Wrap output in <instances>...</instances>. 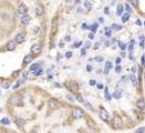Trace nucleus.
<instances>
[{
  "label": "nucleus",
  "instance_id": "obj_23",
  "mask_svg": "<svg viewBox=\"0 0 145 133\" xmlns=\"http://www.w3.org/2000/svg\"><path fill=\"white\" fill-rule=\"evenodd\" d=\"M89 29H90L91 31H92V33H94V32H95V31L97 30V23H94L93 26H91L90 28H89Z\"/></svg>",
  "mask_w": 145,
  "mask_h": 133
},
{
  "label": "nucleus",
  "instance_id": "obj_47",
  "mask_svg": "<svg viewBox=\"0 0 145 133\" xmlns=\"http://www.w3.org/2000/svg\"><path fill=\"white\" fill-rule=\"evenodd\" d=\"M89 38H90V39H93V38H94V34H93L92 32H91L90 34H89Z\"/></svg>",
  "mask_w": 145,
  "mask_h": 133
},
{
  "label": "nucleus",
  "instance_id": "obj_8",
  "mask_svg": "<svg viewBox=\"0 0 145 133\" xmlns=\"http://www.w3.org/2000/svg\"><path fill=\"white\" fill-rule=\"evenodd\" d=\"M17 47V43L16 41H9V42L7 43V49L9 50V51H13Z\"/></svg>",
  "mask_w": 145,
  "mask_h": 133
},
{
  "label": "nucleus",
  "instance_id": "obj_43",
  "mask_svg": "<svg viewBox=\"0 0 145 133\" xmlns=\"http://www.w3.org/2000/svg\"><path fill=\"white\" fill-rule=\"evenodd\" d=\"M115 62H116V64L117 65H120V63H121V58H116Z\"/></svg>",
  "mask_w": 145,
  "mask_h": 133
},
{
  "label": "nucleus",
  "instance_id": "obj_37",
  "mask_svg": "<svg viewBox=\"0 0 145 133\" xmlns=\"http://www.w3.org/2000/svg\"><path fill=\"white\" fill-rule=\"evenodd\" d=\"M89 28H90V27L87 26V23H83V25H82V29H83V30H85V29H89Z\"/></svg>",
  "mask_w": 145,
  "mask_h": 133
},
{
  "label": "nucleus",
  "instance_id": "obj_51",
  "mask_svg": "<svg viewBox=\"0 0 145 133\" xmlns=\"http://www.w3.org/2000/svg\"><path fill=\"white\" fill-rule=\"evenodd\" d=\"M81 53H82V54H85V49H82V50H81Z\"/></svg>",
  "mask_w": 145,
  "mask_h": 133
},
{
  "label": "nucleus",
  "instance_id": "obj_36",
  "mask_svg": "<svg viewBox=\"0 0 145 133\" xmlns=\"http://www.w3.org/2000/svg\"><path fill=\"white\" fill-rule=\"evenodd\" d=\"M105 36L109 38V37H111V30H109V29H106V31H105Z\"/></svg>",
  "mask_w": 145,
  "mask_h": 133
},
{
  "label": "nucleus",
  "instance_id": "obj_13",
  "mask_svg": "<svg viewBox=\"0 0 145 133\" xmlns=\"http://www.w3.org/2000/svg\"><path fill=\"white\" fill-rule=\"evenodd\" d=\"M33 60V55L32 54H28L24 57V59H23V63L24 64H27V63H30V62H32Z\"/></svg>",
  "mask_w": 145,
  "mask_h": 133
},
{
  "label": "nucleus",
  "instance_id": "obj_16",
  "mask_svg": "<svg viewBox=\"0 0 145 133\" xmlns=\"http://www.w3.org/2000/svg\"><path fill=\"white\" fill-rule=\"evenodd\" d=\"M113 97L115 98V99H120V98L122 97V91H121V90H116L115 92H114V94H113Z\"/></svg>",
  "mask_w": 145,
  "mask_h": 133
},
{
  "label": "nucleus",
  "instance_id": "obj_50",
  "mask_svg": "<svg viewBox=\"0 0 145 133\" xmlns=\"http://www.w3.org/2000/svg\"><path fill=\"white\" fill-rule=\"evenodd\" d=\"M19 84H20V82H18V83H16V84H14V89H17V88H18V87H19Z\"/></svg>",
  "mask_w": 145,
  "mask_h": 133
},
{
  "label": "nucleus",
  "instance_id": "obj_27",
  "mask_svg": "<svg viewBox=\"0 0 145 133\" xmlns=\"http://www.w3.org/2000/svg\"><path fill=\"white\" fill-rule=\"evenodd\" d=\"M145 132V128H139L134 131V133H144Z\"/></svg>",
  "mask_w": 145,
  "mask_h": 133
},
{
  "label": "nucleus",
  "instance_id": "obj_1",
  "mask_svg": "<svg viewBox=\"0 0 145 133\" xmlns=\"http://www.w3.org/2000/svg\"><path fill=\"white\" fill-rule=\"evenodd\" d=\"M21 101H22V98H21V95H20V94H13L12 97L10 98L9 102L11 104H13V105H17V104L21 103Z\"/></svg>",
  "mask_w": 145,
  "mask_h": 133
},
{
  "label": "nucleus",
  "instance_id": "obj_2",
  "mask_svg": "<svg viewBox=\"0 0 145 133\" xmlns=\"http://www.w3.org/2000/svg\"><path fill=\"white\" fill-rule=\"evenodd\" d=\"M113 125H114V128H116V129H120V128H122L123 121H122V119H121L119 115L114 117V119H113Z\"/></svg>",
  "mask_w": 145,
  "mask_h": 133
},
{
  "label": "nucleus",
  "instance_id": "obj_3",
  "mask_svg": "<svg viewBox=\"0 0 145 133\" xmlns=\"http://www.w3.org/2000/svg\"><path fill=\"white\" fill-rule=\"evenodd\" d=\"M72 115L75 119H80V118L83 117V111L81 110L80 108H74L73 111H72Z\"/></svg>",
  "mask_w": 145,
  "mask_h": 133
},
{
  "label": "nucleus",
  "instance_id": "obj_4",
  "mask_svg": "<svg viewBox=\"0 0 145 133\" xmlns=\"http://www.w3.org/2000/svg\"><path fill=\"white\" fill-rule=\"evenodd\" d=\"M31 53H33V54H40L41 53V45L39 43H34L31 47Z\"/></svg>",
  "mask_w": 145,
  "mask_h": 133
},
{
  "label": "nucleus",
  "instance_id": "obj_14",
  "mask_svg": "<svg viewBox=\"0 0 145 133\" xmlns=\"http://www.w3.org/2000/svg\"><path fill=\"white\" fill-rule=\"evenodd\" d=\"M39 69H40V64H39V63H34V64H32L30 67V71H32L33 73H36Z\"/></svg>",
  "mask_w": 145,
  "mask_h": 133
},
{
  "label": "nucleus",
  "instance_id": "obj_42",
  "mask_svg": "<svg viewBox=\"0 0 145 133\" xmlns=\"http://www.w3.org/2000/svg\"><path fill=\"white\" fill-rule=\"evenodd\" d=\"M3 87H5V88H9L10 83H9V82H5V83H3Z\"/></svg>",
  "mask_w": 145,
  "mask_h": 133
},
{
  "label": "nucleus",
  "instance_id": "obj_44",
  "mask_svg": "<svg viewBox=\"0 0 145 133\" xmlns=\"http://www.w3.org/2000/svg\"><path fill=\"white\" fill-rule=\"evenodd\" d=\"M90 84H91V85H95V84H97L95 80H90Z\"/></svg>",
  "mask_w": 145,
  "mask_h": 133
},
{
  "label": "nucleus",
  "instance_id": "obj_9",
  "mask_svg": "<svg viewBox=\"0 0 145 133\" xmlns=\"http://www.w3.org/2000/svg\"><path fill=\"white\" fill-rule=\"evenodd\" d=\"M136 107L139 108L140 110H144L145 109V100H143V99L137 100V102H136Z\"/></svg>",
  "mask_w": 145,
  "mask_h": 133
},
{
  "label": "nucleus",
  "instance_id": "obj_26",
  "mask_svg": "<svg viewBox=\"0 0 145 133\" xmlns=\"http://www.w3.org/2000/svg\"><path fill=\"white\" fill-rule=\"evenodd\" d=\"M104 93H105V98H106V100H111V99H112V97H111V94L109 93V90H107L106 88H105V90H104Z\"/></svg>",
  "mask_w": 145,
  "mask_h": 133
},
{
  "label": "nucleus",
  "instance_id": "obj_35",
  "mask_svg": "<svg viewBox=\"0 0 145 133\" xmlns=\"http://www.w3.org/2000/svg\"><path fill=\"white\" fill-rule=\"evenodd\" d=\"M77 100L79 101V102H81V103H83V102H84V100L82 99V97H80V95H77Z\"/></svg>",
  "mask_w": 145,
  "mask_h": 133
},
{
  "label": "nucleus",
  "instance_id": "obj_39",
  "mask_svg": "<svg viewBox=\"0 0 145 133\" xmlns=\"http://www.w3.org/2000/svg\"><path fill=\"white\" fill-rule=\"evenodd\" d=\"M87 70L89 72H91L92 70H93V68H92V67H91L90 64H87Z\"/></svg>",
  "mask_w": 145,
  "mask_h": 133
},
{
  "label": "nucleus",
  "instance_id": "obj_11",
  "mask_svg": "<svg viewBox=\"0 0 145 133\" xmlns=\"http://www.w3.org/2000/svg\"><path fill=\"white\" fill-rule=\"evenodd\" d=\"M30 20H31V17L30 16H22V18H21V23L22 25H28V23L30 22Z\"/></svg>",
  "mask_w": 145,
  "mask_h": 133
},
{
  "label": "nucleus",
  "instance_id": "obj_48",
  "mask_svg": "<svg viewBox=\"0 0 145 133\" xmlns=\"http://www.w3.org/2000/svg\"><path fill=\"white\" fill-rule=\"evenodd\" d=\"M142 64H143V65H145V58H144V55L142 57Z\"/></svg>",
  "mask_w": 145,
  "mask_h": 133
},
{
  "label": "nucleus",
  "instance_id": "obj_33",
  "mask_svg": "<svg viewBox=\"0 0 145 133\" xmlns=\"http://www.w3.org/2000/svg\"><path fill=\"white\" fill-rule=\"evenodd\" d=\"M133 44H134V40H132V41H131V43H130V45H129V50H130V51H132Z\"/></svg>",
  "mask_w": 145,
  "mask_h": 133
},
{
  "label": "nucleus",
  "instance_id": "obj_32",
  "mask_svg": "<svg viewBox=\"0 0 145 133\" xmlns=\"http://www.w3.org/2000/svg\"><path fill=\"white\" fill-rule=\"evenodd\" d=\"M81 44H82V41L75 42V43H74V48H79V47H81Z\"/></svg>",
  "mask_w": 145,
  "mask_h": 133
},
{
  "label": "nucleus",
  "instance_id": "obj_19",
  "mask_svg": "<svg viewBox=\"0 0 145 133\" xmlns=\"http://www.w3.org/2000/svg\"><path fill=\"white\" fill-rule=\"evenodd\" d=\"M129 19H130V13H125V15L122 16V22H126V21H129Z\"/></svg>",
  "mask_w": 145,
  "mask_h": 133
},
{
  "label": "nucleus",
  "instance_id": "obj_49",
  "mask_svg": "<svg viewBox=\"0 0 145 133\" xmlns=\"http://www.w3.org/2000/svg\"><path fill=\"white\" fill-rule=\"evenodd\" d=\"M97 88H99V89H103V84H100V83H99V84H97Z\"/></svg>",
  "mask_w": 145,
  "mask_h": 133
},
{
  "label": "nucleus",
  "instance_id": "obj_31",
  "mask_svg": "<svg viewBox=\"0 0 145 133\" xmlns=\"http://www.w3.org/2000/svg\"><path fill=\"white\" fill-rule=\"evenodd\" d=\"M120 48L122 49V50H124V49L126 48V43H124V42H120Z\"/></svg>",
  "mask_w": 145,
  "mask_h": 133
},
{
  "label": "nucleus",
  "instance_id": "obj_29",
  "mask_svg": "<svg viewBox=\"0 0 145 133\" xmlns=\"http://www.w3.org/2000/svg\"><path fill=\"white\" fill-rule=\"evenodd\" d=\"M83 104H85V107H87V109H90V110H93V108H92V105H91V104L89 103V102H87V101H84Z\"/></svg>",
  "mask_w": 145,
  "mask_h": 133
},
{
  "label": "nucleus",
  "instance_id": "obj_28",
  "mask_svg": "<svg viewBox=\"0 0 145 133\" xmlns=\"http://www.w3.org/2000/svg\"><path fill=\"white\" fill-rule=\"evenodd\" d=\"M125 10H126V11H127V12H129V13H131V12H132V8L130 7V5H129V3H127V2L125 3Z\"/></svg>",
  "mask_w": 145,
  "mask_h": 133
},
{
  "label": "nucleus",
  "instance_id": "obj_40",
  "mask_svg": "<svg viewBox=\"0 0 145 133\" xmlns=\"http://www.w3.org/2000/svg\"><path fill=\"white\" fill-rule=\"evenodd\" d=\"M115 71L117 72V73H120V72H121V67H120V65H116V68H115Z\"/></svg>",
  "mask_w": 145,
  "mask_h": 133
},
{
  "label": "nucleus",
  "instance_id": "obj_12",
  "mask_svg": "<svg viewBox=\"0 0 145 133\" xmlns=\"http://www.w3.org/2000/svg\"><path fill=\"white\" fill-rule=\"evenodd\" d=\"M49 105H50V108H52V109H55V108L59 107V103H58V101H55L54 99H51V100L49 101Z\"/></svg>",
  "mask_w": 145,
  "mask_h": 133
},
{
  "label": "nucleus",
  "instance_id": "obj_24",
  "mask_svg": "<svg viewBox=\"0 0 145 133\" xmlns=\"http://www.w3.org/2000/svg\"><path fill=\"white\" fill-rule=\"evenodd\" d=\"M131 80H132L133 87H136V84H137V81H136V78H135V75H134V74L131 75Z\"/></svg>",
  "mask_w": 145,
  "mask_h": 133
},
{
  "label": "nucleus",
  "instance_id": "obj_7",
  "mask_svg": "<svg viewBox=\"0 0 145 133\" xmlns=\"http://www.w3.org/2000/svg\"><path fill=\"white\" fill-rule=\"evenodd\" d=\"M24 40H26V36H24L23 33H19V34H17V36L14 37L16 43H22Z\"/></svg>",
  "mask_w": 145,
  "mask_h": 133
},
{
  "label": "nucleus",
  "instance_id": "obj_53",
  "mask_svg": "<svg viewBox=\"0 0 145 133\" xmlns=\"http://www.w3.org/2000/svg\"><path fill=\"white\" fill-rule=\"evenodd\" d=\"M144 26H145V21H144Z\"/></svg>",
  "mask_w": 145,
  "mask_h": 133
},
{
  "label": "nucleus",
  "instance_id": "obj_30",
  "mask_svg": "<svg viewBox=\"0 0 145 133\" xmlns=\"http://www.w3.org/2000/svg\"><path fill=\"white\" fill-rule=\"evenodd\" d=\"M140 40H141V47H142V48H144V37L140 36Z\"/></svg>",
  "mask_w": 145,
  "mask_h": 133
},
{
  "label": "nucleus",
  "instance_id": "obj_10",
  "mask_svg": "<svg viewBox=\"0 0 145 133\" xmlns=\"http://www.w3.org/2000/svg\"><path fill=\"white\" fill-rule=\"evenodd\" d=\"M14 122H16V124L19 128H22L23 125L26 124V120H23V119H21V118H17L16 120H14Z\"/></svg>",
  "mask_w": 145,
  "mask_h": 133
},
{
  "label": "nucleus",
  "instance_id": "obj_46",
  "mask_svg": "<svg viewBox=\"0 0 145 133\" xmlns=\"http://www.w3.org/2000/svg\"><path fill=\"white\" fill-rule=\"evenodd\" d=\"M104 13H105V15H109V8H105V9H104Z\"/></svg>",
  "mask_w": 145,
  "mask_h": 133
},
{
  "label": "nucleus",
  "instance_id": "obj_45",
  "mask_svg": "<svg viewBox=\"0 0 145 133\" xmlns=\"http://www.w3.org/2000/svg\"><path fill=\"white\" fill-rule=\"evenodd\" d=\"M67 98H68V100H69V101H71V102H73V101H74V100H73V98H72L71 95H67Z\"/></svg>",
  "mask_w": 145,
  "mask_h": 133
},
{
  "label": "nucleus",
  "instance_id": "obj_17",
  "mask_svg": "<svg viewBox=\"0 0 145 133\" xmlns=\"http://www.w3.org/2000/svg\"><path fill=\"white\" fill-rule=\"evenodd\" d=\"M123 6L122 5H119V6H117V9H116V15H117V16H121V15H122V12H123Z\"/></svg>",
  "mask_w": 145,
  "mask_h": 133
},
{
  "label": "nucleus",
  "instance_id": "obj_18",
  "mask_svg": "<svg viewBox=\"0 0 145 133\" xmlns=\"http://www.w3.org/2000/svg\"><path fill=\"white\" fill-rule=\"evenodd\" d=\"M0 123L3 124V125H8V124L10 123V120L8 119V118H3V119H1V121H0Z\"/></svg>",
  "mask_w": 145,
  "mask_h": 133
},
{
  "label": "nucleus",
  "instance_id": "obj_41",
  "mask_svg": "<svg viewBox=\"0 0 145 133\" xmlns=\"http://www.w3.org/2000/svg\"><path fill=\"white\" fill-rule=\"evenodd\" d=\"M95 60H97V61H99V62H101V61H103V58H102V57H97V58H95Z\"/></svg>",
  "mask_w": 145,
  "mask_h": 133
},
{
  "label": "nucleus",
  "instance_id": "obj_52",
  "mask_svg": "<svg viewBox=\"0 0 145 133\" xmlns=\"http://www.w3.org/2000/svg\"><path fill=\"white\" fill-rule=\"evenodd\" d=\"M99 21H100V22H103V21H104L103 18H100V19H99Z\"/></svg>",
  "mask_w": 145,
  "mask_h": 133
},
{
  "label": "nucleus",
  "instance_id": "obj_21",
  "mask_svg": "<svg viewBox=\"0 0 145 133\" xmlns=\"http://www.w3.org/2000/svg\"><path fill=\"white\" fill-rule=\"evenodd\" d=\"M67 85H68L69 88H71L72 91H75V90H77V84H74V83H72V82H70V83H67Z\"/></svg>",
  "mask_w": 145,
  "mask_h": 133
},
{
  "label": "nucleus",
  "instance_id": "obj_22",
  "mask_svg": "<svg viewBox=\"0 0 145 133\" xmlns=\"http://www.w3.org/2000/svg\"><path fill=\"white\" fill-rule=\"evenodd\" d=\"M84 7H85L87 10H91V8H92V2H90V1H85V2H84Z\"/></svg>",
  "mask_w": 145,
  "mask_h": 133
},
{
  "label": "nucleus",
  "instance_id": "obj_25",
  "mask_svg": "<svg viewBox=\"0 0 145 133\" xmlns=\"http://www.w3.org/2000/svg\"><path fill=\"white\" fill-rule=\"evenodd\" d=\"M36 13L38 15V16L42 15V13H43V9H42L41 7H37V8H36Z\"/></svg>",
  "mask_w": 145,
  "mask_h": 133
},
{
  "label": "nucleus",
  "instance_id": "obj_6",
  "mask_svg": "<svg viewBox=\"0 0 145 133\" xmlns=\"http://www.w3.org/2000/svg\"><path fill=\"white\" fill-rule=\"evenodd\" d=\"M27 11H28L27 7L24 6V5H22V3L17 7V12L19 13V15H22V16H24V15L27 13Z\"/></svg>",
  "mask_w": 145,
  "mask_h": 133
},
{
  "label": "nucleus",
  "instance_id": "obj_5",
  "mask_svg": "<svg viewBox=\"0 0 145 133\" xmlns=\"http://www.w3.org/2000/svg\"><path fill=\"white\" fill-rule=\"evenodd\" d=\"M100 118L103 121H109V118H110L109 112H107L105 109H101L100 110Z\"/></svg>",
  "mask_w": 145,
  "mask_h": 133
},
{
  "label": "nucleus",
  "instance_id": "obj_15",
  "mask_svg": "<svg viewBox=\"0 0 145 133\" xmlns=\"http://www.w3.org/2000/svg\"><path fill=\"white\" fill-rule=\"evenodd\" d=\"M111 68H112V63H111L110 61H106V62H105V71H104V73H105V74H107V73H109V70Z\"/></svg>",
  "mask_w": 145,
  "mask_h": 133
},
{
  "label": "nucleus",
  "instance_id": "obj_38",
  "mask_svg": "<svg viewBox=\"0 0 145 133\" xmlns=\"http://www.w3.org/2000/svg\"><path fill=\"white\" fill-rule=\"evenodd\" d=\"M65 57H67V58H68V59H70V58H71V57H72V52H70V51H69V52H67V54H65Z\"/></svg>",
  "mask_w": 145,
  "mask_h": 133
},
{
  "label": "nucleus",
  "instance_id": "obj_34",
  "mask_svg": "<svg viewBox=\"0 0 145 133\" xmlns=\"http://www.w3.org/2000/svg\"><path fill=\"white\" fill-rule=\"evenodd\" d=\"M42 72H43V70H42V69L40 68V69H39V70H38V71H37L36 73H34V75H40V74H41V73H42Z\"/></svg>",
  "mask_w": 145,
  "mask_h": 133
},
{
  "label": "nucleus",
  "instance_id": "obj_20",
  "mask_svg": "<svg viewBox=\"0 0 145 133\" xmlns=\"http://www.w3.org/2000/svg\"><path fill=\"white\" fill-rule=\"evenodd\" d=\"M111 28H112L113 30H116V31H119V30L122 29V26H121V25H115V23H114V25H112V27H111Z\"/></svg>",
  "mask_w": 145,
  "mask_h": 133
}]
</instances>
